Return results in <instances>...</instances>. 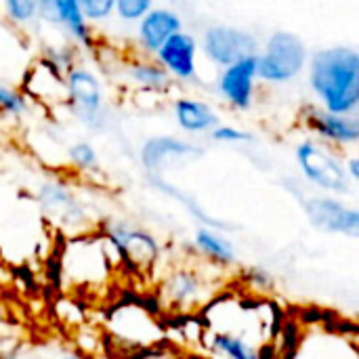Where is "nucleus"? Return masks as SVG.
<instances>
[{"mask_svg":"<svg viewBox=\"0 0 359 359\" xmlns=\"http://www.w3.org/2000/svg\"><path fill=\"white\" fill-rule=\"evenodd\" d=\"M179 29H183V21L177 11L154 6L137 21V44L141 53L154 57L158 48Z\"/></svg>","mask_w":359,"mask_h":359,"instance_id":"2eb2a0df","label":"nucleus"},{"mask_svg":"<svg viewBox=\"0 0 359 359\" xmlns=\"http://www.w3.org/2000/svg\"><path fill=\"white\" fill-rule=\"evenodd\" d=\"M303 208L313 227L337 236H359V210L345 204L339 196L322 194L303 198Z\"/></svg>","mask_w":359,"mask_h":359,"instance_id":"1a4fd4ad","label":"nucleus"},{"mask_svg":"<svg viewBox=\"0 0 359 359\" xmlns=\"http://www.w3.org/2000/svg\"><path fill=\"white\" fill-rule=\"evenodd\" d=\"M309 86L320 107L341 116H355L359 107V55L353 46H326L309 61Z\"/></svg>","mask_w":359,"mask_h":359,"instance_id":"f257e3e1","label":"nucleus"},{"mask_svg":"<svg viewBox=\"0 0 359 359\" xmlns=\"http://www.w3.org/2000/svg\"><path fill=\"white\" fill-rule=\"evenodd\" d=\"M38 198H40L42 208L50 217H55L61 225L74 227V225H78L84 219L82 204L76 200L74 191L67 185L59 183V181L44 183L40 187V191H38Z\"/></svg>","mask_w":359,"mask_h":359,"instance_id":"f3484780","label":"nucleus"},{"mask_svg":"<svg viewBox=\"0 0 359 359\" xmlns=\"http://www.w3.org/2000/svg\"><path fill=\"white\" fill-rule=\"evenodd\" d=\"M156 6V0H116L114 15L120 21L126 23H137L149 8Z\"/></svg>","mask_w":359,"mask_h":359,"instance_id":"393cba45","label":"nucleus"},{"mask_svg":"<svg viewBox=\"0 0 359 359\" xmlns=\"http://www.w3.org/2000/svg\"><path fill=\"white\" fill-rule=\"evenodd\" d=\"M105 240L109 242L111 250L118 252L120 259L126 263L151 265L160 255L158 240L149 231L126 225V223L107 225L105 227Z\"/></svg>","mask_w":359,"mask_h":359,"instance_id":"f8f14e48","label":"nucleus"},{"mask_svg":"<svg viewBox=\"0 0 359 359\" xmlns=\"http://www.w3.org/2000/svg\"><path fill=\"white\" fill-rule=\"evenodd\" d=\"M194 248L196 252L217 267H231L238 259L236 246L229 238H225L215 227H198L194 233Z\"/></svg>","mask_w":359,"mask_h":359,"instance_id":"6ab92c4d","label":"nucleus"},{"mask_svg":"<svg viewBox=\"0 0 359 359\" xmlns=\"http://www.w3.org/2000/svg\"><path fill=\"white\" fill-rule=\"evenodd\" d=\"M63 80L65 103L69 105L74 118L88 128H97L105 114V97L99 76L84 65H72Z\"/></svg>","mask_w":359,"mask_h":359,"instance_id":"0eeeda50","label":"nucleus"},{"mask_svg":"<svg viewBox=\"0 0 359 359\" xmlns=\"http://www.w3.org/2000/svg\"><path fill=\"white\" fill-rule=\"evenodd\" d=\"M202 149L181 137L172 135H162V137H151L141 145V164L147 170L149 177H162V170L170 166L172 162L179 160H189L200 156Z\"/></svg>","mask_w":359,"mask_h":359,"instance_id":"4468645a","label":"nucleus"},{"mask_svg":"<svg viewBox=\"0 0 359 359\" xmlns=\"http://www.w3.org/2000/svg\"><path fill=\"white\" fill-rule=\"evenodd\" d=\"M345 170H347V175H349V179L353 181V183H358L359 181V158L353 154V156H349V158H345Z\"/></svg>","mask_w":359,"mask_h":359,"instance_id":"cd10ccee","label":"nucleus"},{"mask_svg":"<svg viewBox=\"0 0 359 359\" xmlns=\"http://www.w3.org/2000/svg\"><path fill=\"white\" fill-rule=\"evenodd\" d=\"M198 55H200L198 38L185 29H179L158 48L154 59L166 69V74L172 80L191 82L198 76Z\"/></svg>","mask_w":359,"mask_h":359,"instance_id":"9b49d317","label":"nucleus"},{"mask_svg":"<svg viewBox=\"0 0 359 359\" xmlns=\"http://www.w3.org/2000/svg\"><path fill=\"white\" fill-rule=\"evenodd\" d=\"M172 114L179 128L187 135H208L221 120L215 107L194 97H179L172 103Z\"/></svg>","mask_w":359,"mask_h":359,"instance_id":"a211bd4d","label":"nucleus"},{"mask_svg":"<svg viewBox=\"0 0 359 359\" xmlns=\"http://www.w3.org/2000/svg\"><path fill=\"white\" fill-rule=\"evenodd\" d=\"M135 359H185L181 358V355H172V353H166V351H156V353H151V351H141L139 355Z\"/></svg>","mask_w":359,"mask_h":359,"instance_id":"c85d7f7f","label":"nucleus"},{"mask_svg":"<svg viewBox=\"0 0 359 359\" xmlns=\"http://www.w3.org/2000/svg\"><path fill=\"white\" fill-rule=\"evenodd\" d=\"M215 278L196 267L172 269L160 284L158 297L166 309L172 313L189 316L202 311L217 297Z\"/></svg>","mask_w":359,"mask_h":359,"instance_id":"39448f33","label":"nucleus"},{"mask_svg":"<svg viewBox=\"0 0 359 359\" xmlns=\"http://www.w3.org/2000/svg\"><path fill=\"white\" fill-rule=\"evenodd\" d=\"M303 179L316 189L330 196H345L353 189V181L345 170V158L318 139H303L294 151Z\"/></svg>","mask_w":359,"mask_h":359,"instance_id":"20e7f679","label":"nucleus"},{"mask_svg":"<svg viewBox=\"0 0 359 359\" xmlns=\"http://www.w3.org/2000/svg\"><path fill=\"white\" fill-rule=\"evenodd\" d=\"M27 107H29V101L23 93L0 82V114L8 118H21L27 114Z\"/></svg>","mask_w":359,"mask_h":359,"instance_id":"5701e85b","label":"nucleus"},{"mask_svg":"<svg viewBox=\"0 0 359 359\" xmlns=\"http://www.w3.org/2000/svg\"><path fill=\"white\" fill-rule=\"evenodd\" d=\"M126 74L128 80L143 90L166 93L172 86V78L156 59H135L126 65Z\"/></svg>","mask_w":359,"mask_h":359,"instance_id":"412c9836","label":"nucleus"},{"mask_svg":"<svg viewBox=\"0 0 359 359\" xmlns=\"http://www.w3.org/2000/svg\"><path fill=\"white\" fill-rule=\"evenodd\" d=\"M299 347L307 351L311 359H359L355 341H347L345 337H339L328 328L313 334L311 345L307 343V339H303Z\"/></svg>","mask_w":359,"mask_h":359,"instance_id":"aec40b11","label":"nucleus"},{"mask_svg":"<svg viewBox=\"0 0 359 359\" xmlns=\"http://www.w3.org/2000/svg\"><path fill=\"white\" fill-rule=\"evenodd\" d=\"M200 50L215 67L223 69L244 57L259 53V40L248 29L217 23L204 29L200 40Z\"/></svg>","mask_w":359,"mask_h":359,"instance_id":"6e6552de","label":"nucleus"},{"mask_svg":"<svg viewBox=\"0 0 359 359\" xmlns=\"http://www.w3.org/2000/svg\"><path fill=\"white\" fill-rule=\"evenodd\" d=\"M38 17L65 29L82 46H93V25L84 19L78 0H38Z\"/></svg>","mask_w":359,"mask_h":359,"instance_id":"dca6fc26","label":"nucleus"},{"mask_svg":"<svg viewBox=\"0 0 359 359\" xmlns=\"http://www.w3.org/2000/svg\"><path fill=\"white\" fill-rule=\"evenodd\" d=\"M4 17L15 25H27L38 17V0H0Z\"/></svg>","mask_w":359,"mask_h":359,"instance_id":"4be33fe9","label":"nucleus"},{"mask_svg":"<svg viewBox=\"0 0 359 359\" xmlns=\"http://www.w3.org/2000/svg\"><path fill=\"white\" fill-rule=\"evenodd\" d=\"M84 19L93 25V23H103L114 15V6L116 0H78Z\"/></svg>","mask_w":359,"mask_h":359,"instance_id":"a878e982","label":"nucleus"},{"mask_svg":"<svg viewBox=\"0 0 359 359\" xmlns=\"http://www.w3.org/2000/svg\"><path fill=\"white\" fill-rule=\"evenodd\" d=\"M57 359H86L84 355H80V353H74V351H69V353H63V355H59Z\"/></svg>","mask_w":359,"mask_h":359,"instance_id":"7c9ffc66","label":"nucleus"},{"mask_svg":"<svg viewBox=\"0 0 359 359\" xmlns=\"http://www.w3.org/2000/svg\"><path fill=\"white\" fill-rule=\"evenodd\" d=\"M69 162L78 168V170H95L99 164V156L93 143L88 141H76L74 145H69L67 149Z\"/></svg>","mask_w":359,"mask_h":359,"instance_id":"b1692460","label":"nucleus"},{"mask_svg":"<svg viewBox=\"0 0 359 359\" xmlns=\"http://www.w3.org/2000/svg\"><path fill=\"white\" fill-rule=\"evenodd\" d=\"M255 57L259 82L280 86L297 80L307 69L309 48L301 36L280 29L265 40Z\"/></svg>","mask_w":359,"mask_h":359,"instance_id":"7ed1b4c3","label":"nucleus"},{"mask_svg":"<svg viewBox=\"0 0 359 359\" xmlns=\"http://www.w3.org/2000/svg\"><path fill=\"white\" fill-rule=\"evenodd\" d=\"M0 359H42V358L29 355V353H23V351H8V353H2Z\"/></svg>","mask_w":359,"mask_h":359,"instance_id":"c756f323","label":"nucleus"},{"mask_svg":"<svg viewBox=\"0 0 359 359\" xmlns=\"http://www.w3.org/2000/svg\"><path fill=\"white\" fill-rule=\"evenodd\" d=\"M109 242L97 236H80L67 242L61 252V278L76 292H97L109 282Z\"/></svg>","mask_w":359,"mask_h":359,"instance_id":"f03ea898","label":"nucleus"},{"mask_svg":"<svg viewBox=\"0 0 359 359\" xmlns=\"http://www.w3.org/2000/svg\"><path fill=\"white\" fill-rule=\"evenodd\" d=\"M105 326L107 332L122 343V347H130L139 353L160 347L164 339V328L154 311L137 303H122L120 307H114Z\"/></svg>","mask_w":359,"mask_h":359,"instance_id":"423d86ee","label":"nucleus"},{"mask_svg":"<svg viewBox=\"0 0 359 359\" xmlns=\"http://www.w3.org/2000/svg\"><path fill=\"white\" fill-rule=\"evenodd\" d=\"M208 135L217 143H250V141H255V137L248 130H242L233 124H221V122Z\"/></svg>","mask_w":359,"mask_h":359,"instance_id":"bb28decb","label":"nucleus"},{"mask_svg":"<svg viewBox=\"0 0 359 359\" xmlns=\"http://www.w3.org/2000/svg\"><path fill=\"white\" fill-rule=\"evenodd\" d=\"M305 126L313 133V139L332 147H349L359 141V122L355 116H341L322 107H309L305 114Z\"/></svg>","mask_w":359,"mask_h":359,"instance_id":"ddd939ff","label":"nucleus"},{"mask_svg":"<svg viewBox=\"0 0 359 359\" xmlns=\"http://www.w3.org/2000/svg\"><path fill=\"white\" fill-rule=\"evenodd\" d=\"M257 57H244L227 67L221 69L219 80H217V90L223 97V101L238 109L246 111L255 105L257 99Z\"/></svg>","mask_w":359,"mask_h":359,"instance_id":"9d476101","label":"nucleus"}]
</instances>
